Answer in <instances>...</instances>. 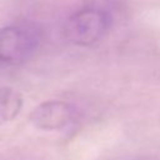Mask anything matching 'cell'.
<instances>
[{
	"mask_svg": "<svg viewBox=\"0 0 160 160\" xmlns=\"http://www.w3.org/2000/svg\"><path fill=\"white\" fill-rule=\"evenodd\" d=\"M22 96L14 88L4 86L0 89V124L12 121L22 109Z\"/></svg>",
	"mask_w": 160,
	"mask_h": 160,
	"instance_id": "obj_4",
	"label": "cell"
},
{
	"mask_svg": "<svg viewBox=\"0 0 160 160\" xmlns=\"http://www.w3.org/2000/svg\"><path fill=\"white\" fill-rule=\"evenodd\" d=\"M76 116L78 111L74 105L62 100H48L32 109L29 120L41 131H60L69 128Z\"/></svg>",
	"mask_w": 160,
	"mask_h": 160,
	"instance_id": "obj_3",
	"label": "cell"
},
{
	"mask_svg": "<svg viewBox=\"0 0 160 160\" xmlns=\"http://www.w3.org/2000/svg\"><path fill=\"white\" fill-rule=\"evenodd\" d=\"M41 44L40 29L30 22L12 24L0 29V62L19 65L35 55Z\"/></svg>",
	"mask_w": 160,
	"mask_h": 160,
	"instance_id": "obj_1",
	"label": "cell"
},
{
	"mask_svg": "<svg viewBox=\"0 0 160 160\" xmlns=\"http://www.w3.org/2000/svg\"><path fill=\"white\" fill-rule=\"evenodd\" d=\"M111 25L110 15L99 8H84L68 18L64 24V38L79 46H89L104 38Z\"/></svg>",
	"mask_w": 160,
	"mask_h": 160,
	"instance_id": "obj_2",
	"label": "cell"
}]
</instances>
